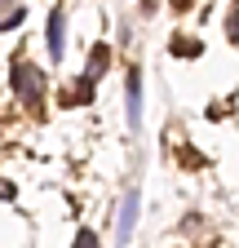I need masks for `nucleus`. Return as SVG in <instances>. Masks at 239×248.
I'll list each match as a JSON object with an SVG mask.
<instances>
[{
  "label": "nucleus",
  "mask_w": 239,
  "mask_h": 248,
  "mask_svg": "<svg viewBox=\"0 0 239 248\" xmlns=\"http://www.w3.org/2000/svg\"><path fill=\"white\" fill-rule=\"evenodd\" d=\"M9 84H14V93H22V102H40L45 98V76L31 67V62H22V58H14Z\"/></svg>",
  "instance_id": "f257e3e1"
},
{
  "label": "nucleus",
  "mask_w": 239,
  "mask_h": 248,
  "mask_svg": "<svg viewBox=\"0 0 239 248\" xmlns=\"http://www.w3.org/2000/svg\"><path fill=\"white\" fill-rule=\"evenodd\" d=\"M133 226H137V191H129V195H124V204H120V226H115V239H120V244H129Z\"/></svg>",
  "instance_id": "f03ea898"
},
{
  "label": "nucleus",
  "mask_w": 239,
  "mask_h": 248,
  "mask_svg": "<svg viewBox=\"0 0 239 248\" xmlns=\"http://www.w3.org/2000/svg\"><path fill=\"white\" fill-rule=\"evenodd\" d=\"M62 49H67V18H62V9H53L49 14V53L62 62Z\"/></svg>",
  "instance_id": "7ed1b4c3"
},
{
  "label": "nucleus",
  "mask_w": 239,
  "mask_h": 248,
  "mask_svg": "<svg viewBox=\"0 0 239 248\" xmlns=\"http://www.w3.org/2000/svg\"><path fill=\"white\" fill-rule=\"evenodd\" d=\"M129 129H142V76L129 71Z\"/></svg>",
  "instance_id": "20e7f679"
},
{
  "label": "nucleus",
  "mask_w": 239,
  "mask_h": 248,
  "mask_svg": "<svg viewBox=\"0 0 239 248\" xmlns=\"http://www.w3.org/2000/svg\"><path fill=\"white\" fill-rule=\"evenodd\" d=\"M106 62H111V49H106V45H93V53H89V76L98 80V76L106 71Z\"/></svg>",
  "instance_id": "39448f33"
},
{
  "label": "nucleus",
  "mask_w": 239,
  "mask_h": 248,
  "mask_svg": "<svg viewBox=\"0 0 239 248\" xmlns=\"http://www.w3.org/2000/svg\"><path fill=\"white\" fill-rule=\"evenodd\" d=\"M89 93H93V76L84 71V80H75V89H71V107H84Z\"/></svg>",
  "instance_id": "423d86ee"
},
{
  "label": "nucleus",
  "mask_w": 239,
  "mask_h": 248,
  "mask_svg": "<svg viewBox=\"0 0 239 248\" xmlns=\"http://www.w3.org/2000/svg\"><path fill=\"white\" fill-rule=\"evenodd\" d=\"M226 36H230V45H239V0H235L230 18H226Z\"/></svg>",
  "instance_id": "0eeeda50"
},
{
  "label": "nucleus",
  "mask_w": 239,
  "mask_h": 248,
  "mask_svg": "<svg viewBox=\"0 0 239 248\" xmlns=\"http://www.w3.org/2000/svg\"><path fill=\"white\" fill-rule=\"evenodd\" d=\"M18 22H22V9H18V14H9V18H5V22H0V31H14V27H18Z\"/></svg>",
  "instance_id": "6e6552de"
},
{
  "label": "nucleus",
  "mask_w": 239,
  "mask_h": 248,
  "mask_svg": "<svg viewBox=\"0 0 239 248\" xmlns=\"http://www.w3.org/2000/svg\"><path fill=\"white\" fill-rule=\"evenodd\" d=\"M173 5H177V9H186V5H191V0H173Z\"/></svg>",
  "instance_id": "1a4fd4ad"
},
{
  "label": "nucleus",
  "mask_w": 239,
  "mask_h": 248,
  "mask_svg": "<svg viewBox=\"0 0 239 248\" xmlns=\"http://www.w3.org/2000/svg\"><path fill=\"white\" fill-rule=\"evenodd\" d=\"M146 5H151V0H146Z\"/></svg>",
  "instance_id": "9d476101"
}]
</instances>
